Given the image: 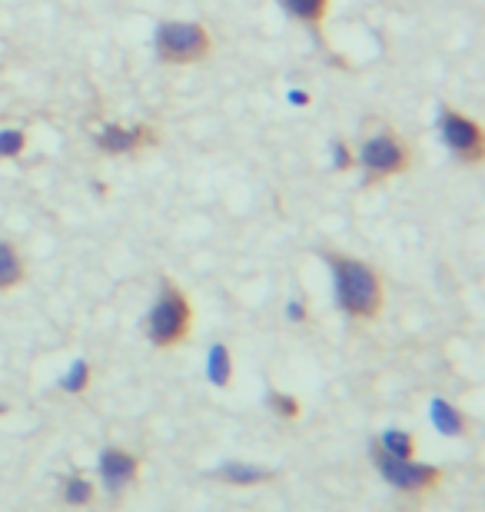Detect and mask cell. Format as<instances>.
Returning a JSON list of instances; mask_svg holds the SVG:
<instances>
[{
    "instance_id": "1",
    "label": "cell",
    "mask_w": 485,
    "mask_h": 512,
    "mask_svg": "<svg viewBox=\"0 0 485 512\" xmlns=\"http://www.w3.org/2000/svg\"><path fill=\"white\" fill-rule=\"evenodd\" d=\"M326 260H329V270H333L339 310L356 323L379 320L386 310V286L376 266L359 260V256H346V253H329Z\"/></svg>"
},
{
    "instance_id": "2",
    "label": "cell",
    "mask_w": 485,
    "mask_h": 512,
    "mask_svg": "<svg viewBox=\"0 0 485 512\" xmlns=\"http://www.w3.org/2000/svg\"><path fill=\"white\" fill-rule=\"evenodd\" d=\"M190 330H193L190 296L173 280H163L157 300H153L147 313V340L157 350H177V346L190 340Z\"/></svg>"
},
{
    "instance_id": "3",
    "label": "cell",
    "mask_w": 485,
    "mask_h": 512,
    "mask_svg": "<svg viewBox=\"0 0 485 512\" xmlns=\"http://www.w3.org/2000/svg\"><path fill=\"white\" fill-rule=\"evenodd\" d=\"M153 47H157V57L163 64L187 67L213 54V37L196 20H163L157 34H153Z\"/></svg>"
},
{
    "instance_id": "4",
    "label": "cell",
    "mask_w": 485,
    "mask_h": 512,
    "mask_svg": "<svg viewBox=\"0 0 485 512\" xmlns=\"http://www.w3.org/2000/svg\"><path fill=\"white\" fill-rule=\"evenodd\" d=\"M369 459H373L376 473L402 496H429V493H436V489L442 486V479H446L442 466L419 463V459L386 456L383 449L373 446V443H369Z\"/></svg>"
},
{
    "instance_id": "5",
    "label": "cell",
    "mask_w": 485,
    "mask_h": 512,
    "mask_svg": "<svg viewBox=\"0 0 485 512\" xmlns=\"http://www.w3.org/2000/svg\"><path fill=\"white\" fill-rule=\"evenodd\" d=\"M356 160H359V167L366 170L369 180H389L412 167V150H409V143H402L392 130H379L359 143Z\"/></svg>"
},
{
    "instance_id": "6",
    "label": "cell",
    "mask_w": 485,
    "mask_h": 512,
    "mask_svg": "<svg viewBox=\"0 0 485 512\" xmlns=\"http://www.w3.org/2000/svg\"><path fill=\"white\" fill-rule=\"evenodd\" d=\"M140 473H143V459L127 446H107L97 456L100 486H103V493L113 499V503H120L130 489H137Z\"/></svg>"
},
{
    "instance_id": "7",
    "label": "cell",
    "mask_w": 485,
    "mask_h": 512,
    "mask_svg": "<svg viewBox=\"0 0 485 512\" xmlns=\"http://www.w3.org/2000/svg\"><path fill=\"white\" fill-rule=\"evenodd\" d=\"M439 133L446 140V147L456 153L462 163H482L485 157V133L479 120L469 114H459L452 107L439 110Z\"/></svg>"
},
{
    "instance_id": "8",
    "label": "cell",
    "mask_w": 485,
    "mask_h": 512,
    "mask_svg": "<svg viewBox=\"0 0 485 512\" xmlns=\"http://www.w3.org/2000/svg\"><path fill=\"white\" fill-rule=\"evenodd\" d=\"M157 133L147 124H107L97 133V147L110 157H123V153H137L143 147H153Z\"/></svg>"
},
{
    "instance_id": "9",
    "label": "cell",
    "mask_w": 485,
    "mask_h": 512,
    "mask_svg": "<svg viewBox=\"0 0 485 512\" xmlns=\"http://www.w3.org/2000/svg\"><path fill=\"white\" fill-rule=\"evenodd\" d=\"M216 483L233 486V489H256V486H270L276 483V469L260 466V463H240V459H230V463H220L210 473Z\"/></svg>"
},
{
    "instance_id": "10",
    "label": "cell",
    "mask_w": 485,
    "mask_h": 512,
    "mask_svg": "<svg viewBox=\"0 0 485 512\" xmlns=\"http://www.w3.org/2000/svg\"><path fill=\"white\" fill-rule=\"evenodd\" d=\"M429 419H432V426H436V433L449 436V439L469 436V416L462 413L456 403H449V399H442V396H436L429 403Z\"/></svg>"
},
{
    "instance_id": "11",
    "label": "cell",
    "mask_w": 485,
    "mask_h": 512,
    "mask_svg": "<svg viewBox=\"0 0 485 512\" xmlns=\"http://www.w3.org/2000/svg\"><path fill=\"white\" fill-rule=\"evenodd\" d=\"M60 499H64L67 509H90L97 503L94 479L84 473H67L64 483H60Z\"/></svg>"
},
{
    "instance_id": "12",
    "label": "cell",
    "mask_w": 485,
    "mask_h": 512,
    "mask_svg": "<svg viewBox=\"0 0 485 512\" xmlns=\"http://www.w3.org/2000/svg\"><path fill=\"white\" fill-rule=\"evenodd\" d=\"M27 280V260L14 243L0 240V293L17 290Z\"/></svg>"
},
{
    "instance_id": "13",
    "label": "cell",
    "mask_w": 485,
    "mask_h": 512,
    "mask_svg": "<svg viewBox=\"0 0 485 512\" xmlns=\"http://www.w3.org/2000/svg\"><path fill=\"white\" fill-rule=\"evenodd\" d=\"M206 380L216 389H226L233 383V353L226 343H213L210 353H206Z\"/></svg>"
},
{
    "instance_id": "14",
    "label": "cell",
    "mask_w": 485,
    "mask_h": 512,
    "mask_svg": "<svg viewBox=\"0 0 485 512\" xmlns=\"http://www.w3.org/2000/svg\"><path fill=\"white\" fill-rule=\"evenodd\" d=\"M373 446L383 449L386 456H396V459H416V433H409V429H383L376 439H373Z\"/></svg>"
},
{
    "instance_id": "15",
    "label": "cell",
    "mask_w": 485,
    "mask_h": 512,
    "mask_svg": "<svg viewBox=\"0 0 485 512\" xmlns=\"http://www.w3.org/2000/svg\"><path fill=\"white\" fill-rule=\"evenodd\" d=\"M280 7L293 20H303L309 27H319L329 14V0H280Z\"/></svg>"
},
{
    "instance_id": "16",
    "label": "cell",
    "mask_w": 485,
    "mask_h": 512,
    "mask_svg": "<svg viewBox=\"0 0 485 512\" xmlns=\"http://www.w3.org/2000/svg\"><path fill=\"white\" fill-rule=\"evenodd\" d=\"M90 383H94V363L90 360H74L70 363V370L60 376V389L70 396H84Z\"/></svg>"
},
{
    "instance_id": "17",
    "label": "cell",
    "mask_w": 485,
    "mask_h": 512,
    "mask_svg": "<svg viewBox=\"0 0 485 512\" xmlns=\"http://www.w3.org/2000/svg\"><path fill=\"white\" fill-rule=\"evenodd\" d=\"M266 403H270V409H273L276 416H280V419H290V423H293V419L303 416V406H299V399H296L293 393H283V389H273V393L266 396Z\"/></svg>"
},
{
    "instance_id": "18",
    "label": "cell",
    "mask_w": 485,
    "mask_h": 512,
    "mask_svg": "<svg viewBox=\"0 0 485 512\" xmlns=\"http://www.w3.org/2000/svg\"><path fill=\"white\" fill-rule=\"evenodd\" d=\"M27 147V133L20 127H4L0 130V160H10V157H20Z\"/></svg>"
},
{
    "instance_id": "19",
    "label": "cell",
    "mask_w": 485,
    "mask_h": 512,
    "mask_svg": "<svg viewBox=\"0 0 485 512\" xmlns=\"http://www.w3.org/2000/svg\"><path fill=\"white\" fill-rule=\"evenodd\" d=\"M353 163H356V153L349 150L343 140H336V143H333V167H336V170H349Z\"/></svg>"
},
{
    "instance_id": "20",
    "label": "cell",
    "mask_w": 485,
    "mask_h": 512,
    "mask_svg": "<svg viewBox=\"0 0 485 512\" xmlns=\"http://www.w3.org/2000/svg\"><path fill=\"white\" fill-rule=\"evenodd\" d=\"M286 313H290L293 323H306L309 320V306L306 300H290V306H286Z\"/></svg>"
},
{
    "instance_id": "21",
    "label": "cell",
    "mask_w": 485,
    "mask_h": 512,
    "mask_svg": "<svg viewBox=\"0 0 485 512\" xmlns=\"http://www.w3.org/2000/svg\"><path fill=\"white\" fill-rule=\"evenodd\" d=\"M290 97H293V104H309L306 94H290Z\"/></svg>"
}]
</instances>
